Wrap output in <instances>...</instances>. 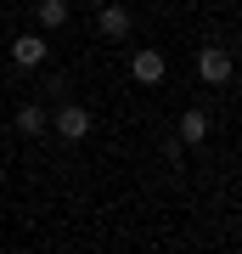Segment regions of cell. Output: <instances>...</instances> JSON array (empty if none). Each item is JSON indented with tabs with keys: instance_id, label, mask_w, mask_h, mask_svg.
<instances>
[{
	"instance_id": "5b68a950",
	"label": "cell",
	"mask_w": 242,
	"mask_h": 254,
	"mask_svg": "<svg viewBox=\"0 0 242 254\" xmlns=\"http://www.w3.org/2000/svg\"><path fill=\"white\" fill-rule=\"evenodd\" d=\"M11 63L17 68H40L45 63V34H17L11 40Z\"/></svg>"
},
{
	"instance_id": "9c48e42d",
	"label": "cell",
	"mask_w": 242,
	"mask_h": 254,
	"mask_svg": "<svg viewBox=\"0 0 242 254\" xmlns=\"http://www.w3.org/2000/svg\"><path fill=\"white\" fill-rule=\"evenodd\" d=\"M90 6H107V0H90Z\"/></svg>"
},
{
	"instance_id": "ba28073f",
	"label": "cell",
	"mask_w": 242,
	"mask_h": 254,
	"mask_svg": "<svg viewBox=\"0 0 242 254\" xmlns=\"http://www.w3.org/2000/svg\"><path fill=\"white\" fill-rule=\"evenodd\" d=\"M34 17H40L45 34H51V28H62V23H68V0H40V6H34Z\"/></svg>"
},
{
	"instance_id": "3957f363",
	"label": "cell",
	"mask_w": 242,
	"mask_h": 254,
	"mask_svg": "<svg viewBox=\"0 0 242 254\" xmlns=\"http://www.w3.org/2000/svg\"><path fill=\"white\" fill-rule=\"evenodd\" d=\"M197 79L203 85H225V79H231V51H225V46H203L197 51Z\"/></svg>"
},
{
	"instance_id": "52a82bcc",
	"label": "cell",
	"mask_w": 242,
	"mask_h": 254,
	"mask_svg": "<svg viewBox=\"0 0 242 254\" xmlns=\"http://www.w3.org/2000/svg\"><path fill=\"white\" fill-rule=\"evenodd\" d=\"M11 125H17L23 136H45V125H51V119H45L40 102H28V108H17V119H11Z\"/></svg>"
},
{
	"instance_id": "7a4b0ae2",
	"label": "cell",
	"mask_w": 242,
	"mask_h": 254,
	"mask_svg": "<svg viewBox=\"0 0 242 254\" xmlns=\"http://www.w3.org/2000/svg\"><path fill=\"white\" fill-rule=\"evenodd\" d=\"M163 73H169V63H163V51L141 46V51L130 57V79H135V85H163Z\"/></svg>"
},
{
	"instance_id": "6da1fadb",
	"label": "cell",
	"mask_w": 242,
	"mask_h": 254,
	"mask_svg": "<svg viewBox=\"0 0 242 254\" xmlns=\"http://www.w3.org/2000/svg\"><path fill=\"white\" fill-rule=\"evenodd\" d=\"M51 130L62 141H85L90 136V108H79V102H62V108L51 113Z\"/></svg>"
},
{
	"instance_id": "277c9868",
	"label": "cell",
	"mask_w": 242,
	"mask_h": 254,
	"mask_svg": "<svg viewBox=\"0 0 242 254\" xmlns=\"http://www.w3.org/2000/svg\"><path fill=\"white\" fill-rule=\"evenodd\" d=\"M96 34H101V40H124V34H130V11L113 6V0L96 6Z\"/></svg>"
},
{
	"instance_id": "8992f818",
	"label": "cell",
	"mask_w": 242,
	"mask_h": 254,
	"mask_svg": "<svg viewBox=\"0 0 242 254\" xmlns=\"http://www.w3.org/2000/svg\"><path fill=\"white\" fill-rule=\"evenodd\" d=\"M208 136V113L203 108H186V113H180V147H197Z\"/></svg>"
}]
</instances>
